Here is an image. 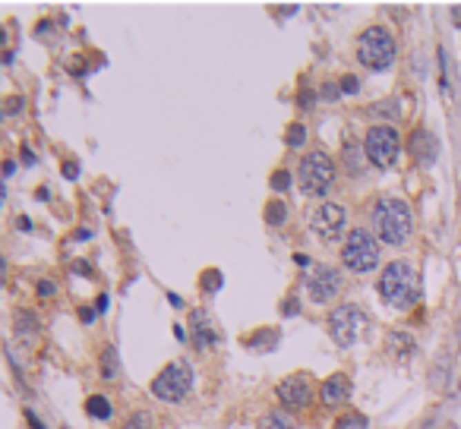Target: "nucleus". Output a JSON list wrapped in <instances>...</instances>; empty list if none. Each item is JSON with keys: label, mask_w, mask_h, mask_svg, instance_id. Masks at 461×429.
I'll use <instances>...</instances> for the list:
<instances>
[{"label": "nucleus", "mask_w": 461, "mask_h": 429, "mask_svg": "<svg viewBox=\"0 0 461 429\" xmlns=\"http://www.w3.org/2000/svg\"><path fill=\"white\" fill-rule=\"evenodd\" d=\"M268 183H272V190H288V183H291V174L288 170H275V174H272V180H268Z\"/></svg>", "instance_id": "b1692460"}, {"label": "nucleus", "mask_w": 461, "mask_h": 429, "mask_svg": "<svg viewBox=\"0 0 461 429\" xmlns=\"http://www.w3.org/2000/svg\"><path fill=\"white\" fill-rule=\"evenodd\" d=\"M335 429H366L364 414H344L342 420H335Z\"/></svg>", "instance_id": "aec40b11"}, {"label": "nucleus", "mask_w": 461, "mask_h": 429, "mask_svg": "<svg viewBox=\"0 0 461 429\" xmlns=\"http://www.w3.org/2000/svg\"><path fill=\"white\" fill-rule=\"evenodd\" d=\"M389 341L395 344V350H398V354H404V357H411V354H414V338H411V335L395 332V335H389Z\"/></svg>", "instance_id": "6ab92c4d"}, {"label": "nucleus", "mask_w": 461, "mask_h": 429, "mask_svg": "<svg viewBox=\"0 0 461 429\" xmlns=\"http://www.w3.org/2000/svg\"><path fill=\"white\" fill-rule=\"evenodd\" d=\"M344 161H348V170L354 174V170H360V148L357 146H344Z\"/></svg>", "instance_id": "412c9836"}, {"label": "nucleus", "mask_w": 461, "mask_h": 429, "mask_svg": "<svg viewBox=\"0 0 461 429\" xmlns=\"http://www.w3.org/2000/svg\"><path fill=\"white\" fill-rule=\"evenodd\" d=\"M370 221L376 237L389 246H404L414 234V214H411L408 202L395 199V196H382V199L373 202Z\"/></svg>", "instance_id": "f257e3e1"}, {"label": "nucleus", "mask_w": 461, "mask_h": 429, "mask_svg": "<svg viewBox=\"0 0 461 429\" xmlns=\"http://www.w3.org/2000/svg\"><path fill=\"white\" fill-rule=\"evenodd\" d=\"M79 316H82V322H95V312H92V310H82Z\"/></svg>", "instance_id": "cd10ccee"}, {"label": "nucleus", "mask_w": 461, "mask_h": 429, "mask_svg": "<svg viewBox=\"0 0 461 429\" xmlns=\"http://www.w3.org/2000/svg\"><path fill=\"white\" fill-rule=\"evenodd\" d=\"M284 142H288L291 148H300L306 142V126L304 123H291L288 133H284Z\"/></svg>", "instance_id": "a211bd4d"}, {"label": "nucleus", "mask_w": 461, "mask_h": 429, "mask_svg": "<svg viewBox=\"0 0 461 429\" xmlns=\"http://www.w3.org/2000/svg\"><path fill=\"white\" fill-rule=\"evenodd\" d=\"M408 148H411V155H414L420 164H433V161H436V152H439L436 139H433L426 130H417V133L411 136Z\"/></svg>", "instance_id": "ddd939ff"}, {"label": "nucleus", "mask_w": 461, "mask_h": 429, "mask_svg": "<svg viewBox=\"0 0 461 429\" xmlns=\"http://www.w3.org/2000/svg\"><path fill=\"white\" fill-rule=\"evenodd\" d=\"M357 86H360V82L354 79V76H344V79H342V89H344V95H354V92H357Z\"/></svg>", "instance_id": "a878e982"}, {"label": "nucleus", "mask_w": 461, "mask_h": 429, "mask_svg": "<svg viewBox=\"0 0 461 429\" xmlns=\"http://www.w3.org/2000/svg\"><path fill=\"white\" fill-rule=\"evenodd\" d=\"M402 152V136L395 126H386V123H376L366 130L364 136V155L370 164L376 168H392L395 158Z\"/></svg>", "instance_id": "423d86ee"}, {"label": "nucleus", "mask_w": 461, "mask_h": 429, "mask_svg": "<svg viewBox=\"0 0 461 429\" xmlns=\"http://www.w3.org/2000/svg\"><path fill=\"white\" fill-rule=\"evenodd\" d=\"M190 388H193V370H190V363H184V360L168 363V366L152 379V395H155L158 401H168V404L184 401L186 395H190Z\"/></svg>", "instance_id": "0eeeda50"}, {"label": "nucleus", "mask_w": 461, "mask_h": 429, "mask_svg": "<svg viewBox=\"0 0 461 429\" xmlns=\"http://www.w3.org/2000/svg\"><path fill=\"white\" fill-rule=\"evenodd\" d=\"M86 410H89L92 417H98V420H108V417H111V404H108L104 395H92V398L86 401Z\"/></svg>", "instance_id": "dca6fc26"}, {"label": "nucleus", "mask_w": 461, "mask_h": 429, "mask_svg": "<svg viewBox=\"0 0 461 429\" xmlns=\"http://www.w3.org/2000/svg\"><path fill=\"white\" fill-rule=\"evenodd\" d=\"M297 183L306 196H326L335 183V164L326 152H310L304 155V161L297 164Z\"/></svg>", "instance_id": "39448f33"}, {"label": "nucleus", "mask_w": 461, "mask_h": 429, "mask_svg": "<svg viewBox=\"0 0 461 429\" xmlns=\"http://www.w3.org/2000/svg\"><path fill=\"white\" fill-rule=\"evenodd\" d=\"M304 290L313 303H328V300H335V297L342 294V275L335 272L332 266L316 262L304 275Z\"/></svg>", "instance_id": "1a4fd4ad"}, {"label": "nucleus", "mask_w": 461, "mask_h": 429, "mask_svg": "<svg viewBox=\"0 0 461 429\" xmlns=\"http://www.w3.org/2000/svg\"><path fill=\"white\" fill-rule=\"evenodd\" d=\"M275 395H278V401H282L288 410H304V407L313 404V395H316V392H313V379L310 376L294 372V376H288V379L278 382Z\"/></svg>", "instance_id": "9b49d317"}, {"label": "nucleus", "mask_w": 461, "mask_h": 429, "mask_svg": "<svg viewBox=\"0 0 461 429\" xmlns=\"http://www.w3.org/2000/svg\"><path fill=\"white\" fill-rule=\"evenodd\" d=\"M259 429H294V420H291L288 414H278V410H268V414H262Z\"/></svg>", "instance_id": "2eb2a0df"}, {"label": "nucleus", "mask_w": 461, "mask_h": 429, "mask_svg": "<svg viewBox=\"0 0 461 429\" xmlns=\"http://www.w3.org/2000/svg\"><path fill=\"white\" fill-rule=\"evenodd\" d=\"M328 332H332L335 344L351 348V344L360 338V332H364V310L354 303L335 306V310L328 312Z\"/></svg>", "instance_id": "6e6552de"}, {"label": "nucleus", "mask_w": 461, "mask_h": 429, "mask_svg": "<svg viewBox=\"0 0 461 429\" xmlns=\"http://www.w3.org/2000/svg\"><path fill=\"white\" fill-rule=\"evenodd\" d=\"M193 338H196V348H212L215 344V332L208 326L206 312H193Z\"/></svg>", "instance_id": "4468645a"}, {"label": "nucleus", "mask_w": 461, "mask_h": 429, "mask_svg": "<svg viewBox=\"0 0 461 429\" xmlns=\"http://www.w3.org/2000/svg\"><path fill=\"white\" fill-rule=\"evenodd\" d=\"M342 262H344V268L354 275L373 272V268L380 266V240L373 237L370 230L354 228L342 246Z\"/></svg>", "instance_id": "20e7f679"}, {"label": "nucleus", "mask_w": 461, "mask_h": 429, "mask_svg": "<svg viewBox=\"0 0 461 429\" xmlns=\"http://www.w3.org/2000/svg\"><path fill=\"white\" fill-rule=\"evenodd\" d=\"M348 398H351V379H348V376L335 372V376H328L326 382H322L320 401H322L326 407H338V404H344Z\"/></svg>", "instance_id": "f8f14e48"}, {"label": "nucleus", "mask_w": 461, "mask_h": 429, "mask_svg": "<svg viewBox=\"0 0 461 429\" xmlns=\"http://www.w3.org/2000/svg\"><path fill=\"white\" fill-rule=\"evenodd\" d=\"M376 288H380L382 300H386L392 310L404 312L420 300V275H417V268L411 266V262H402V259L389 262V266L380 272Z\"/></svg>", "instance_id": "f03ea898"}, {"label": "nucleus", "mask_w": 461, "mask_h": 429, "mask_svg": "<svg viewBox=\"0 0 461 429\" xmlns=\"http://www.w3.org/2000/svg\"><path fill=\"white\" fill-rule=\"evenodd\" d=\"M222 288V272L218 268H208L206 275H202V290H218Z\"/></svg>", "instance_id": "4be33fe9"}, {"label": "nucleus", "mask_w": 461, "mask_h": 429, "mask_svg": "<svg viewBox=\"0 0 461 429\" xmlns=\"http://www.w3.org/2000/svg\"><path fill=\"white\" fill-rule=\"evenodd\" d=\"M38 294H41V297H54V294H57V288H54L51 281H41V284H38Z\"/></svg>", "instance_id": "bb28decb"}, {"label": "nucleus", "mask_w": 461, "mask_h": 429, "mask_svg": "<svg viewBox=\"0 0 461 429\" xmlns=\"http://www.w3.org/2000/svg\"><path fill=\"white\" fill-rule=\"evenodd\" d=\"M357 60L366 70H389L395 60V38L386 26H370L357 38Z\"/></svg>", "instance_id": "7ed1b4c3"}, {"label": "nucleus", "mask_w": 461, "mask_h": 429, "mask_svg": "<svg viewBox=\"0 0 461 429\" xmlns=\"http://www.w3.org/2000/svg\"><path fill=\"white\" fill-rule=\"evenodd\" d=\"M266 221L268 224H284L288 221V206H284L282 199H272L266 206Z\"/></svg>", "instance_id": "f3484780"}, {"label": "nucleus", "mask_w": 461, "mask_h": 429, "mask_svg": "<svg viewBox=\"0 0 461 429\" xmlns=\"http://www.w3.org/2000/svg\"><path fill=\"white\" fill-rule=\"evenodd\" d=\"M149 426H152V417L149 414H136L124 429H149Z\"/></svg>", "instance_id": "393cba45"}, {"label": "nucleus", "mask_w": 461, "mask_h": 429, "mask_svg": "<svg viewBox=\"0 0 461 429\" xmlns=\"http://www.w3.org/2000/svg\"><path fill=\"white\" fill-rule=\"evenodd\" d=\"M26 420H29V429H45V426H41V423H38V420H35V417H32V414L26 417Z\"/></svg>", "instance_id": "c85d7f7f"}, {"label": "nucleus", "mask_w": 461, "mask_h": 429, "mask_svg": "<svg viewBox=\"0 0 461 429\" xmlns=\"http://www.w3.org/2000/svg\"><path fill=\"white\" fill-rule=\"evenodd\" d=\"M344 224H348V212H344L338 202H322V206L310 214L313 234L322 240H338L344 234Z\"/></svg>", "instance_id": "9d476101"}, {"label": "nucleus", "mask_w": 461, "mask_h": 429, "mask_svg": "<svg viewBox=\"0 0 461 429\" xmlns=\"http://www.w3.org/2000/svg\"><path fill=\"white\" fill-rule=\"evenodd\" d=\"M114 372H117V357H114V348H108V350H104V370H101V376L104 379H114Z\"/></svg>", "instance_id": "5701e85b"}]
</instances>
